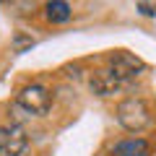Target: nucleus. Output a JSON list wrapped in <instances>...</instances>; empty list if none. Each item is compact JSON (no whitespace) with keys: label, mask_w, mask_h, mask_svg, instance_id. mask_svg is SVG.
Here are the masks:
<instances>
[{"label":"nucleus","mask_w":156,"mask_h":156,"mask_svg":"<svg viewBox=\"0 0 156 156\" xmlns=\"http://www.w3.org/2000/svg\"><path fill=\"white\" fill-rule=\"evenodd\" d=\"M115 115H117V122L122 125L128 133H140V130H146L151 125V109H148V104H146L143 99H138V96L122 99L117 104Z\"/></svg>","instance_id":"obj_1"},{"label":"nucleus","mask_w":156,"mask_h":156,"mask_svg":"<svg viewBox=\"0 0 156 156\" xmlns=\"http://www.w3.org/2000/svg\"><path fill=\"white\" fill-rule=\"evenodd\" d=\"M16 104L21 109H26L29 115H47L50 107H52V94L42 83H29L18 91Z\"/></svg>","instance_id":"obj_2"},{"label":"nucleus","mask_w":156,"mask_h":156,"mask_svg":"<svg viewBox=\"0 0 156 156\" xmlns=\"http://www.w3.org/2000/svg\"><path fill=\"white\" fill-rule=\"evenodd\" d=\"M109 70L115 73L122 83H128V81H133V78H138L140 73H143V62L135 55H130V52L117 50V52L109 55Z\"/></svg>","instance_id":"obj_3"},{"label":"nucleus","mask_w":156,"mask_h":156,"mask_svg":"<svg viewBox=\"0 0 156 156\" xmlns=\"http://www.w3.org/2000/svg\"><path fill=\"white\" fill-rule=\"evenodd\" d=\"M29 138L21 125H3L0 128V156H23Z\"/></svg>","instance_id":"obj_4"},{"label":"nucleus","mask_w":156,"mask_h":156,"mask_svg":"<svg viewBox=\"0 0 156 156\" xmlns=\"http://www.w3.org/2000/svg\"><path fill=\"white\" fill-rule=\"evenodd\" d=\"M89 86H91V91H94L96 96H101V99H107V96H115L117 91L122 89V81L115 76V73L109 70V68H104V70H96V73H91V78H89Z\"/></svg>","instance_id":"obj_5"},{"label":"nucleus","mask_w":156,"mask_h":156,"mask_svg":"<svg viewBox=\"0 0 156 156\" xmlns=\"http://www.w3.org/2000/svg\"><path fill=\"white\" fill-rule=\"evenodd\" d=\"M112 156H151V146L143 138H128V140L115 143Z\"/></svg>","instance_id":"obj_6"},{"label":"nucleus","mask_w":156,"mask_h":156,"mask_svg":"<svg viewBox=\"0 0 156 156\" xmlns=\"http://www.w3.org/2000/svg\"><path fill=\"white\" fill-rule=\"evenodd\" d=\"M44 16L50 23H65L70 18V5L65 0H52V3L44 5Z\"/></svg>","instance_id":"obj_7"},{"label":"nucleus","mask_w":156,"mask_h":156,"mask_svg":"<svg viewBox=\"0 0 156 156\" xmlns=\"http://www.w3.org/2000/svg\"><path fill=\"white\" fill-rule=\"evenodd\" d=\"M31 47H34L31 37H26V34H21V31L13 37V52H26V50H31Z\"/></svg>","instance_id":"obj_8"},{"label":"nucleus","mask_w":156,"mask_h":156,"mask_svg":"<svg viewBox=\"0 0 156 156\" xmlns=\"http://www.w3.org/2000/svg\"><path fill=\"white\" fill-rule=\"evenodd\" d=\"M135 8H138L143 16H156V3H146V0H140V3H135Z\"/></svg>","instance_id":"obj_9"}]
</instances>
